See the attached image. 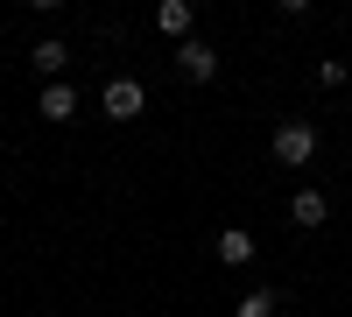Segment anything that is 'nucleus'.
<instances>
[{
  "instance_id": "f257e3e1",
  "label": "nucleus",
  "mask_w": 352,
  "mask_h": 317,
  "mask_svg": "<svg viewBox=\"0 0 352 317\" xmlns=\"http://www.w3.org/2000/svg\"><path fill=\"white\" fill-rule=\"evenodd\" d=\"M268 149H275V162H282V169H303V162L317 155V127H310V120H282Z\"/></svg>"
},
{
  "instance_id": "f03ea898",
  "label": "nucleus",
  "mask_w": 352,
  "mask_h": 317,
  "mask_svg": "<svg viewBox=\"0 0 352 317\" xmlns=\"http://www.w3.org/2000/svg\"><path fill=\"white\" fill-rule=\"evenodd\" d=\"M99 106H106V120H141V106H148V92H141V78H106Z\"/></svg>"
},
{
  "instance_id": "7ed1b4c3",
  "label": "nucleus",
  "mask_w": 352,
  "mask_h": 317,
  "mask_svg": "<svg viewBox=\"0 0 352 317\" xmlns=\"http://www.w3.org/2000/svg\"><path fill=\"white\" fill-rule=\"evenodd\" d=\"M176 71H184L190 85L219 78V50H212V43H197V36H190V43H176Z\"/></svg>"
},
{
  "instance_id": "20e7f679",
  "label": "nucleus",
  "mask_w": 352,
  "mask_h": 317,
  "mask_svg": "<svg viewBox=\"0 0 352 317\" xmlns=\"http://www.w3.org/2000/svg\"><path fill=\"white\" fill-rule=\"evenodd\" d=\"M324 219H331V197H324V190L303 184L296 197H289V226H303V233H310V226H324Z\"/></svg>"
},
{
  "instance_id": "39448f33",
  "label": "nucleus",
  "mask_w": 352,
  "mask_h": 317,
  "mask_svg": "<svg viewBox=\"0 0 352 317\" xmlns=\"http://www.w3.org/2000/svg\"><path fill=\"white\" fill-rule=\"evenodd\" d=\"M28 64H36L50 85H64V71H71V43H56V36H43L36 50H28Z\"/></svg>"
},
{
  "instance_id": "423d86ee",
  "label": "nucleus",
  "mask_w": 352,
  "mask_h": 317,
  "mask_svg": "<svg viewBox=\"0 0 352 317\" xmlns=\"http://www.w3.org/2000/svg\"><path fill=\"white\" fill-rule=\"evenodd\" d=\"M36 113H43V120H56V127H64V120H78V85H43Z\"/></svg>"
},
{
  "instance_id": "0eeeda50",
  "label": "nucleus",
  "mask_w": 352,
  "mask_h": 317,
  "mask_svg": "<svg viewBox=\"0 0 352 317\" xmlns=\"http://www.w3.org/2000/svg\"><path fill=\"white\" fill-rule=\"evenodd\" d=\"M190 21H197L190 0H162V8H155V28H162L169 43H190Z\"/></svg>"
},
{
  "instance_id": "6e6552de",
  "label": "nucleus",
  "mask_w": 352,
  "mask_h": 317,
  "mask_svg": "<svg viewBox=\"0 0 352 317\" xmlns=\"http://www.w3.org/2000/svg\"><path fill=\"white\" fill-rule=\"evenodd\" d=\"M219 261L226 268H247L254 261V233H247V226H226V233H219Z\"/></svg>"
},
{
  "instance_id": "1a4fd4ad",
  "label": "nucleus",
  "mask_w": 352,
  "mask_h": 317,
  "mask_svg": "<svg viewBox=\"0 0 352 317\" xmlns=\"http://www.w3.org/2000/svg\"><path fill=\"white\" fill-rule=\"evenodd\" d=\"M232 317H275V289H247Z\"/></svg>"
}]
</instances>
